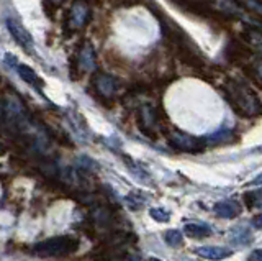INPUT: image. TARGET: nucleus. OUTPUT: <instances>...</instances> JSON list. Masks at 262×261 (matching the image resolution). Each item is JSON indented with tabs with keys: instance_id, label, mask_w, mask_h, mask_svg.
Instances as JSON below:
<instances>
[{
	"instance_id": "5",
	"label": "nucleus",
	"mask_w": 262,
	"mask_h": 261,
	"mask_svg": "<svg viewBox=\"0 0 262 261\" xmlns=\"http://www.w3.org/2000/svg\"><path fill=\"white\" fill-rule=\"evenodd\" d=\"M170 143L182 151H196V150H200L202 145H203V142L199 140V138L190 136V135L182 133V132L170 133Z\"/></svg>"
},
{
	"instance_id": "21",
	"label": "nucleus",
	"mask_w": 262,
	"mask_h": 261,
	"mask_svg": "<svg viewBox=\"0 0 262 261\" xmlns=\"http://www.w3.org/2000/svg\"><path fill=\"white\" fill-rule=\"evenodd\" d=\"M136 4H139V0H113V5H118V7H131Z\"/></svg>"
},
{
	"instance_id": "7",
	"label": "nucleus",
	"mask_w": 262,
	"mask_h": 261,
	"mask_svg": "<svg viewBox=\"0 0 262 261\" xmlns=\"http://www.w3.org/2000/svg\"><path fill=\"white\" fill-rule=\"evenodd\" d=\"M139 128L143 130L144 135H152L151 132L154 130V127L158 125V115H156V110L151 107V105H143L139 109Z\"/></svg>"
},
{
	"instance_id": "1",
	"label": "nucleus",
	"mask_w": 262,
	"mask_h": 261,
	"mask_svg": "<svg viewBox=\"0 0 262 261\" xmlns=\"http://www.w3.org/2000/svg\"><path fill=\"white\" fill-rule=\"evenodd\" d=\"M225 97L234 112L243 117H257L262 113V102L248 84L239 81H228L225 84Z\"/></svg>"
},
{
	"instance_id": "22",
	"label": "nucleus",
	"mask_w": 262,
	"mask_h": 261,
	"mask_svg": "<svg viewBox=\"0 0 262 261\" xmlns=\"http://www.w3.org/2000/svg\"><path fill=\"white\" fill-rule=\"evenodd\" d=\"M249 259H252V261H262V250H254L251 253Z\"/></svg>"
},
{
	"instance_id": "9",
	"label": "nucleus",
	"mask_w": 262,
	"mask_h": 261,
	"mask_svg": "<svg viewBox=\"0 0 262 261\" xmlns=\"http://www.w3.org/2000/svg\"><path fill=\"white\" fill-rule=\"evenodd\" d=\"M213 210L221 218H234L241 214V206L237 204V200H221L215 204Z\"/></svg>"
},
{
	"instance_id": "16",
	"label": "nucleus",
	"mask_w": 262,
	"mask_h": 261,
	"mask_svg": "<svg viewBox=\"0 0 262 261\" xmlns=\"http://www.w3.org/2000/svg\"><path fill=\"white\" fill-rule=\"evenodd\" d=\"M233 140V132H229V130H220V132L213 133L208 142L210 143H226V142H231Z\"/></svg>"
},
{
	"instance_id": "6",
	"label": "nucleus",
	"mask_w": 262,
	"mask_h": 261,
	"mask_svg": "<svg viewBox=\"0 0 262 261\" xmlns=\"http://www.w3.org/2000/svg\"><path fill=\"white\" fill-rule=\"evenodd\" d=\"M94 87L102 97H112L118 91V81L108 74H97L94 79Z\"/></svg>"
},
{
	"instance_id": "2",
	"label": "nucleus",
	"mask_w": 262,
	"mask_h": 261,
	"mask_svg": "<svg viewBox=\"0 0 262 261\" xmlns=\"http://www.w3.org/2000/svg\"><path fill=\"white\" fill-rule=\"evenodd\" d=\"M79 248V240L74 236H54L35 245V253L41 256H62L71 255Z\"/></svg>"
},
{
	"instance_id": "12",
	"label": "nucleus",
	"mask_w": 262,
	"mask_h": 261,
	"mask_svg": "<svg viewBox=\"0 0 262 261\" xmlns=\"http://www.w3.org/2000/svg\"><path fill=\"white\" fill-rule=\"evenodd\" d=\"M184 232L190 238H205V236L211 235V228L205 224H187L184 227Z\"/></svg>"
},
{
	"instance_id": "18",
	"label": "nucleus",
	"mask_w": 262,
	"mask_h": 261,
	"mask_svg": "<svg viewBox=\"0 0 262 261\" xmlns=\"http://www.w3.org/2000/svg\"><path fill=\"white\" fill-rule=\"evenodd\" d=\"M164 238H166V243L170 245V247H179V245H182V233L179 230H167L166 235H164Z\"/></svg>"
},
{
	"instance_id": "8",
	"label": "nucleus",
	"mask_w": 262,
	"mask_h": 261,
	"mask_svg": "<svg viewBox=\"0 0 262 261\" xmlns=\"http://www.w3.org/2000/svg\"><path fill=\"white\" fill-rule=\"evenodd\" d=\"M89 18H90V10H89V5L85 2L79 0V2H76L72 5V9H71V23L74 27L82 28L89 22Z\"/></svg>"
},
{
	"instance_id": "25",
	"label": "nucleus",
	"mask_w": 262,
	"mask_h": 261,
	"mask_svg": "<svg viewBox=\"0 0 262 261\" xmlns=\"http://www.w3.org/2000/svg\"><path fill=\"white\" fill-rule=\"evenodd\" d=\"M257 184H262V174H259L256 179H254V181L249 183V186H257Z\"/></svg>"
},
{
	"instance_id": "17",
	"label": "nucleus",
	"mask_w": 262,
	"mask_h": 261,
	"mask_svg": "<svg viewBox=\"0 0 262 261\" xmlns=\"http://www.w3.org/2000/svg\"><path fill=\"white\" fill-rule=\"evenodd\" d=\"M126 202H128V206L133 209V210H138V209H141L144 206V202L146 199H143V195L141 194H138V192H131L128 197H126Z\"/></svg>"
},
{
	"instance_id": "3",
	"label": "nucleus",
	"mask_w": 262,
	"mask_h": 261,
	"mask_svg": "<svg viewBox=\"0 0 262 261\" xmlns=\"http://www.w3.org/2000/svg\"><path fill=\"white\" fill-rule=\"evenodd\" d=\"M176 7H179L180 10H184L187 13L196 15V17H213L215 12H213L211 5L207 0H170Z\"/></svg>"
},
{
	"instance_id": "15",
	"label": "nucleus",
	"mask_w": 262,
	"mask_h": 261,
	"mask_svg": "<svg viewBox=\"0 0 262 261\" xmlns=\"http://www.w3.org/2000/svg\"><path fill=\"white\" fill-rule=\"evenodd\" d=\"M236 4H239L243 9L252 12L257 17H262V0H236Z\"/></svg>"
},
{
	"instance_id": "19",
	"label": "nucleus",
	"mask_w": 262,
	"mask_h": 261,
	"mask_svg": "<svg viewBox=\"0 0 262 261\" xmlns=\"http://www.w3.org/2000/svg\"><path fill=\"white\" fill-rule=\"evenodd\" d=\"M149 215H151L154 220H158V222H169V218H170V214H169V212H167L166 209H161V207L151 209Z\"/></svg>"
},
{
	"instance_id": "13",
	"label": "nucleus",
	"mask_w": 262,
	"mask_h": 261,
	"mask_svg": "<svg viewBox=\"0 0 262 261\" xmlns=\"http://www.w3.org/2000/svg\"><path fill=\"white\" fill-rule=\"evenodd\" d=\"M79 66L82 69H92L95 66V56H94V50L92 46H85L84 51L79 56Z\"/></svg>"
},
{
	"instance_id": "10",
	"label": "nucleus",
	"mask_w": 262,
	"mask_h": 261,
	"mask_svg": "<svg viewBox=\"0 0 262 261\" xmlns=\"http://www.w3.org/2000/svg\"><path fill=\"white\" fill-rule=\"evenodd\" d=\"M195 253L207 259H221L231 255V250L225 247H199L195 250Z\"/></svg>"
},
{
	"instance_id": "4",
	"label": "nucleus",
	"mask_w": 262,
	"mask_h": 261,
	"mask_svg": "<svg viewBox=\"0 0 262 261\" xmlns=\"http://www.w3.org/2000/svg\"><path fill=\"white\" fill-rule=\"evenodd\" d=\"M7 28L12 33L15 42L18 43L21 48H27V50H30V48L33 46V36L30 35V31L25 28L20 22H16L13 18H8L7 20Z\"/></svg>"
},
{
	"instance_id": "24",
	"label": "nucleus",
	"mask_w": 262,
	"mask_h": 261,
	"mask_svg": "<svg viewBox=\"0 0 262 261\" xmlns=\"http://www.w3.org/2000/svg\"><path fill=\"white\" fill-rule=\"evenodd\" d=\"M252 225L256 227V228H262V214H259V215L254 217V220H252Z\"/></svg>"
},
{
	"instance_id": "23",
	"label": "nucleus",
	"mask_w": 262,
	"mask_h": 261,
	"mask_svg": "<svg viewBox=\"0 0 262 261\" xmlns=\"http://www.w3.org/2000/svg\"><path fill=\"white\" fill-rule=\"evenodd\" d=\"M5 64H12V66H16V64H18V61H16L15 56H12L10 53H8V54L5 56Z\"/></svg>"
},
{
	"instance_id": "20",
	"label": "nucleus",
	"mask_w": 262,
	"mask_h": 261,
	"mask_svg": "<svg viewBox=\"0 0 262 261\" xmlns=\"http://www.w3.org/2000/svg\"><path fill=\"white\" fill-rule=\"evenodd\" d=\"M251 76L262 86V59L251 64Z\"/></svg>"
},
{
	"instance_id": "11",
	"label": "nucleus",
	"mask_w": 262,
	"mask_h": 261,
	"mask_svg": "<svg viewBox=\"0 0 262 261\" xmlns=\"http://www.w3.org/2000/svg\"><path fill=\"white\" fill-rule=\"evenodd\" d=\"M16 71H18V76L27 84H30L33 87H41V86H43V81H41L39 76H36V72L33 71L31 68L25 66V64H16Z\"/></svg>"
},
{
	"instance_id": "14",
	"label": "nucleus",
	"mask_w": 262,
	"mask_h": 261,
	"mask_svg": "<svg viewBox=\"0 0 262 261\" xmlns=\"http://www.w3.org/2000/svg\"><path fill=\"white\" fill-rule=\"evenodd\" d=\"M246 38H248V43L262 56V31L256 28H249L246 31Z\"/></svg>"
}]
</instances>
